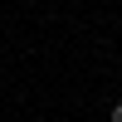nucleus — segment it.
Listing matches in <instances>:
<instances>
[{
	"instance_id": "obj_1",
	"label": "nucleus",
	"mask_w": 122,
	"mask_h": 122,
	"mask_svg": "<svg viewBox=\"0 0 122 122\" xmlns=\"http://www.w3.org/2000/svg\"><path fill=\"white\" fill-rule=\"evenodd\" d=\"M107 122H122V103H112V112H107Z\"/></svg>"
}]
</instances>
